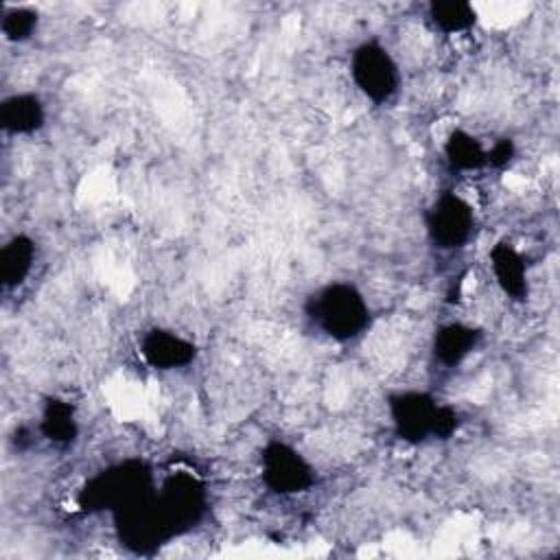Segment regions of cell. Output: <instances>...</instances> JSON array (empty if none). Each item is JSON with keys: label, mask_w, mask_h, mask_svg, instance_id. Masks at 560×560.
Returning a JSON list of instances; mask_svg holds the SVG:
<instances>
[{"label": "cell", "mask_w": 560, "mask_h": 560, "mask_svg": "<svg viewBox=\"0 0 560 560\" xmlns=\"http://www.w3.org/2000/svg\"><path fill=\"white\" fill-rule=\"evenodd\" d=\"M306 317L332 341L359 339L372 322V311L363 293L350 282H328L306 302Z\"/></svg>", "instance_id": "6da1fadb"}, {"label": "cell", "mask_w": 560, "mask_h": 560, "mask_svg": "<svg viewBox=\"0 0 560 560\" xmlns=\"http://www.w3.org/2000/svg\"><path fill=\"white\" fill-rule=\"evenodd\" d=\"M387 409L396 438L409 444L448 440L459 429V413L451 405L438 402L429 392H394L387 396Z\"/></svg>", "instance_id": "7a4b0ae2"}, {"label": "cell", "mask_w": 560, "mask_h": 560, "mask_svg": "<svg viewBox=\"0 0 560 560\" xmlns=\"http://www.w3.org/2000/svg\"><path fill=\"white\" fill-rule=\"evenodd\" d=\"M151 488V468L140 459H125L90 477L79 490L77 503L83 512H114Z\"/></svg>", "instance_id": "3957f363"}, {"label": "cell", "mask_w": 560, "mask_h": 560, "mask_svg": "<svg viewBox=\"0 0 560 560\" xmlns=\"http://www.w3.org/2000/svg\"><path fill=\"white\" fill-rule=\"evenodd\" d=\"M350 77L359 92L376 105L389 103L400 85V74L389 50L370 39L359 44L350 55Z\"/></svg>", "instance_id": "277c9868"}, {"label": "cell", "mask_w": 560, "mask_h": 560, "mask_svg": "<svg viewBox=\"0 0 560 560\" xmlns=\"http://www.w3.org/2000/svg\"><path fill=\"white\" fill-rule=\"evenodd\" d=\"M431 243L440 249H462L475 234L472 206L453 190H442L424 214Z\"/></svg>", "instance_id": "5b68a950"}, {"label": "cell", "mask_w": 560, "mask_h": 560, "mask_svg": "<svg viewBox=\"0 0 560 560\" xmlns=\"http://www.w3.org/2000/svg\"><path fill=\"white\" fill-rule=\"evenodd\" d=\"M262 483L276 494L306 492L315 483V470L304 455L282 440H271L260 451Z\"/></svg>", "instance_id": "8992f818"}, {"label": "cell", "mask_w": 560, "mask_h": 560, "mask_svg": "<svg viewBox=\"0 0 560 560\" xmlns=\"http://www.w3.org/2000/svg\"><path fill=\"white\" fill-rule=\"evenodd\" d=\"M158 503L175 538L201 521L206 512V490L197 477L175 472L158 490Z\"/></svg>", "instance_id": "52a82bcc"}, {"label": "cell", "mask_w": 560, "mask_h": 560, "mask_svg": "<svg viewBox=\"0 0 560 560\" xmlns=\"http://www.w3.org/2000/svg\"><path fill=\"white\" fill-rule=\"evenodd\" d=\"M140 354L153 370H179L195 361L197 346L168 328H151L140 339Z\"/></svg>", "instance_id": "ba28073f"}, {"label": "cell", "mask_w": 560, "mask_h": 560, "mask_svg": "<svg viewBox=\"0 0 560 560\" xmlns=\"http://www.w3.org/2000/svg\"><path fill=\"white\" fill-rule=\"evenodd\" d=\"M490 267L499 289L512 300H525L529 293V273L523 254L508 241H499L492 245Z\"/></svg>", "instance_id": "9c48e42d"}, {"label": "cell", "mask_w": 560, "mask_h": 560, "mask_svg": "<svg viewBox=\"0 0 560 560\" xmlns=\"http://www.w3.org/2000/svg\"><path fill=\"white\" fill-rule=\"evenodd\" d=\"M46 122V109L37 94L18 92L0 103V127L11 136H31Z\"/></svg>", "instance_id": "30bf717a"}, {"label": "cell", "mask_w": 560, "mask_h": 560, "mask_svg": "<svg viewBox=\"0 0 560 560\" xmlns=\"http://www.w3.org/2000/svg\"><path fill=\"white\" fill-rule=\"evenodd\" d=\"M481 330L477 326H468L462 322L444 324L435 330L431 341L433 359L444 368L459 365L481 341Z\"/></svg>", "instance_id": "8fae6325"}, {"label": "cell", "mask_w": 560, "mask_h": 560, "mask_svg": "<svg viewBox=\"0 0 560 560\" xmlns=\"http://www.w3.org/2000/svg\"><path fill=\"white\" fill-rule=\"evenodd\" d=\"M39 433L46 442H50L57 448H68L79 438V422L74 407L57 396H48L42 405L39 416Z\"/></svg>", "instance_id": "7c38bea8"}, {"label": "cell", "mask_w": 560, "mask_h": 560, "mask_svg": "<svg viewBox=\"0 0 560 560\" xmlns=\"http://www.w3.org/2000/svg\"><path fill=\"white\" fill-rule=\"evenodd\" d=\"M37 247L26 234L11 236L0 249V282L4 289H18L31 276Z\"/></svg>", "instance_id": "4fadbf2b"}, {"label": "cell", "mask_w": 560, "mask_h": 560, "mask_svg": "<svg viewBox=\"0 0 560 560\" xmlns=\"http://www.w3.org/2000/svg\"><path fill=\"white\" fill-rule=\"evenodd\" d=\"M444 158L453 171L468 173L488 166V153L479 138L464 129H453L444 140Z\"/></svg>", "instance_id": "5bb4252c"}, {"label": "cell", "mask_w": 560, "mask_h": 560, "mask_svg": "<svg viewBox=\"0 0 560 560\" xmlns=\"http://www.w3.org/2000/svg\"><path fill=\"white\" fill-rule=\"evenodd\" d=\"M429 22L446 35L464 33L475 26L477 22V11L470 2L464 0H433L427 7Z\"/></svg>", "instance_id": "9a60e30c"}, {"label": "cell", "mask_w": 560, "mask_h": 560, "mask_svg": "<svg viewBox=\"0 0 560 560\" xmlns=\"http://www.w3.org/2000/svg\"><path fill=\"white\" fill-rule=\"evenodd\" d=\"M37 22H39V15L35 9L11 7V9H4V13H2L0 31H2L4 39L20 44V42H26L33 37V33L37 31Z\"/></svg>", "instance_id": "2e32d148"}, {"label": "cell", "mask_w": 560, "mask_h": 560, "mask_svg": "<svg viewBox=\"0 0 560 560\" xmlns=\"http://www.w3.org/2000/svg\"><path fill=\"white\" fill-rule=\"evenodd\" d=\"M486 153H488V166L503 168L512 162V158L516 153V147H514L512 138H501L490 149H486Z\"/></svg>", "instance_id": "e0dca14e"}]
</instances>
